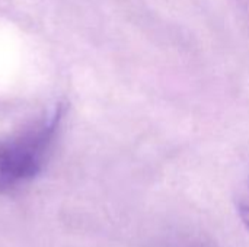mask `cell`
I'll use <instances>...</instances> for the list:
<instances>
[{
    "mask_svg": "<svg viewBox=\"0 0 249 247\" xmlns=\"http://www.w3.org/2000/svg\"><path fill=\"white\" fill-rule=\"evenodd\" d=\"M61 121V109L22 135L0 144V191H9L32 179L44 166Z\"/></svg>",
    "mask_w": 249,
    "mask_h": 247,
    "instance_id": "6da1fadb",
    "label": "cell"
},
{
    "mask_svg": "<svg viewBox=\"0 0 249 247\" xmlns=\"http://www.w3.org/2000/svg\"><path fill=\"white\" fill-rule=\"evenodd\" d=\"M238 213L249 229V179L242 185L238 194Z\"/></svg>",
    "mask_w": 249,
    "mask_h": 247,
    "instance_id": "7a4b0ae2",
    "label": "cell"
}]
</instances>
